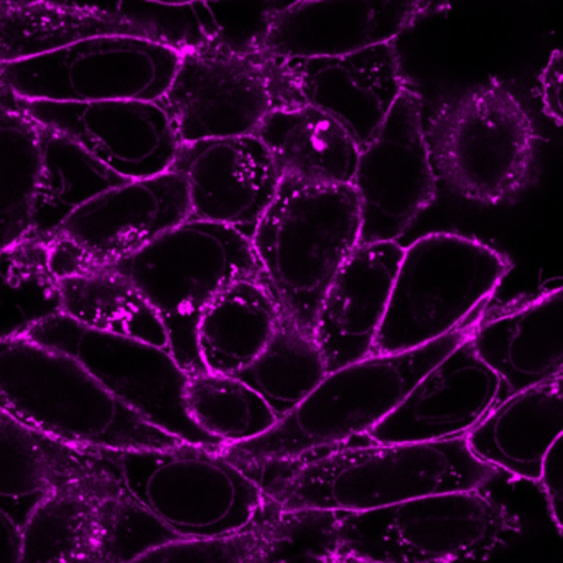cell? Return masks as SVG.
Returning <instances> with one entry per match:
<instances>
[{
  "label": "cell",
  "mask_w": 563,
  "mask_h": 563,
  "mask_svg": "<svg viewBox=\"0 0 563 563\" xmlns=\"http://www.w3.org/2000/svg\"><path fill=\"white\" fill-rule=\"evenodd\" d=\"M466 435L439 442L371 443L314 456L266 492L284 515L374 511L443 493L476 492L496 475Z\"/></svg>",
  "instance_id": "1"
},
{
  "label": "cell",
  "mask_w": 563,
  "mask_h": 563,
  "mask_svg": "<svg viewBox=\"0 0 563 563\" xmlns=\"http://www.w3.org/2000/svg\"><path fill=\"white\" fill-rule=\"evenodd\" d=\"M482 317L417 350L376 354L331 371L317 389L257 439L220 449L243 468L301 462L321 450L366 437L455 347Z\"/></svg>",
  "instance_id": "2"
},
{
  "label": "cell",
  "mask_w": 563,
  "mask_h": 563,
  "mask_svg": "<svg viewBox=\"0 0 563 563\" xmlns=\"http://www.w3.org/2000/svg\"><path fill=\"white\" fill-rule=\"evenodd\" d=\"M0 412L79 449L167 450L187 443L115 399L71 354L32 338L0 340Z\"/></svg>",
  "instance_id": "3"
},
{
  "label": "cell",
  "mask_w": 563,
  "mask_h": 563,
  "mask_svg": "<svg viewBox=\"0 0 563 563\" xmlns=\"http://www.w3.org/2000/svg\"><path fill=\"white\" fill-rule=\"evenodd\" d=\"M360 236V201L351 185L282 180L251 241L264 284L285 317L313 333L324 294Z\"/></svg>",
  "instance_id": "4"
},
{
  "label": "cell",
  "mask_w": 563,
  "mask_h": 563,
  "mask_svg": "<svg viewBox=\"0 0 563 563\" xmlns=\"http://www.w3.org/2000/svg\"><path fill=\"white\" fill-rule=\"evenodd\" d=\"M135 508L180 539H221L256 528L269 495L217 446L104 452Z\"/></svg>",
  "instance_id": "5"
},
{
  "label": "cell",
  "mask_w": 563,
  "mask_h": 563,
  "mask_svg": "<svg viewBox=\"0 0 563 563\" xmlns=\"http://www.w3.org/2000/svg\"><path fill=\"white\" fill-rule=\"evenodd\" d=\"M109 269L141 291L164 324L168 350L190 376L207 373L198 353L197 330L208 305L234 280L263 279L250 238L194 220Z\"/></svg>",
  "instance_id": "6"
},
{
  "label": "cell",
  "mask_w": 563,
  "mask_h": 563,
  "mask_svg": "<svg viewBox=\"0 0 563 563\" xmlns=\"http://www.w3.org/2000/svg\"><path fill=\"white\" fill-rule=\"evenodd\" d=\"M423 125L437 177L456 197L493 207L528 188L534 125L503 82L492 79L445 99Z\"/></svg>",
  "instance_id": "7"
},
{
  "label": "cell",
  "mask_w": 563,
  "mask_h": 563,
  "mask_svg": "<svg viewBox=\"0 0 563 563\" xmlns=\"http://www.w3.org/2000/svg\"><path fill=\"white\" fill-rule=\"evenodd\" d=\"M509 267L498 251L462 234L413 241L404 247L374 356L417 350L465 327Z\"/></svg>",
  "instance_id": "8"
},
{
  "label": "cell",
  "mask_w": 563,
  "mask_h": 563,
  "mask_svg": "<svg viewBox=\"0 0 563 563\" xmlns=\"http://www.w3.org/2000/svg\"><path fill=\"white\" fill-rule=\"evenodd\" d=\"M515 529L509 512L478 489L443 493L344 516L331 531V554L373 563L478 561Z\"/></svg>",
  "instance_id": "9"
},
{
  "label": "cell",
  "mask_w": 563,
  "mask_h": 563,
  "mask_svg": "<svg viewBox=\"0 0 563 563\" xmlns=\"http://www.w3.org/2000/svg\"><path fill=\"white\" fill-rule=\"evenodd\" d=\"M158 102L181 144L256 135L274 112L305 104L285 59L256 45L185 46L170 89Z\"/></svg>",
  "instance_id": "10"
},
{
  "label": "cell",
  "mask_w": 563,
  "mask_h": 563,
  "mask_svg": "<svg viewBox=\"0 0 563 563\" xmlns=\"http://www.w3.org/2000/svg\"><path fill=\"white\" fill-rule=\"evenodd\" d=\"M185 46L137 35H102L0 65V88L29 101H162Z\"/></svg>",
  "instance_id": "11"
},
{
  "label": "cell",
  "mask_w": 563,
  "mask_h": 563,
  "mask_svg": "<svg viewBox=\"0 0 563 563\" xmlns=\"http://www.w3.org/2000/svg\"><path fill=\"white\" fill-rule=\"evenodd\" d=\"M29 338L81 361L106 390L152 426L185 442L220 449L188 417L185 389L190 374L168 347L91 330L65 314L43 321Z\"/></svg>",
  "instance_id": "12"
},
{
  "label": "cell",
  "mask_w": 563,
  "mask_h": 563,
  "mask_svg": "<svg viewBox=\"0 0 563 563\" xmlns=\"http://www.w3.org/2000/svg\"><path fill=\"white\" fill-rule=\"evenodd\" d=\"M351 187L360 201V246L397 243L435 200L439 177L427 144L422 98L409 85L361 148Z\"/></svg>",
  "instance_id": "13"
},
{
  "label": "cell",
  "mask_w": 563,
  "mask_h": 563,
  "mask_svg": "<svg viewBox=\"0 0 563 563\" xmlns=\"http://www.w3.org/2000/svg\"><path fill=\"white\" fill-rule=\"evenodd\" d=\"M190 220L177 172L129 180L92 198L49 238L56 276L104 269Z\"/></svg>",
  "instance_id": "14"
},
{
  "label": "cell",
  "mask_w": 563,
  "mask_h": 563,
  "mask_svg": "<svg viewBox=\"0 0 563 563\" xmlns=\"http://www.w3.org/2000/svg\"><path fill=\"white\" fill-rule=\"evenodd\" d=\"M13 99L33 121L68 135L125 180L167 174L180 151L170 115L158 101L76 104Z\"/></svg>",
  "instance_id": "15"
},
{
  "label": "cell",
  "mask_w": 563,
  "mask_h": 563,
  "mask_svg": "<svg viewBox=\"0 0 563 563\" xmlns=\"http://www.w3.org/2000/svg\"><path fill=\"white\" fill-rule=\"evenodd\" d=\"M172 170L184 178L190 220L220 224L253 240L282 178L256 135L181 144Z\"/></svg>",
  "instance_id": "16"
},
{
  "label": "cell",
  "mask_w": 563,
  "mask_h": 563,
  "mask_svg": "<svg viewBox=\"0 0 563 563\" xmlns=\"http://www.w3.org/2000/svg\"><path fill=\"white\" fill-rule=\"evenodd\" d=\"M137 512L122 482L53 493L22 526L19 563L124 562Z\"/></svg>",
  "instance_id": "17"
},
{
  "label": "cell",
  "mask_w": 563,
  "mask_h": 563,
  "mask_svg": "<svg viewBox=\"0 0 563 563\" xmlns=\"http://www.w3.org/2000/svg\"><path fill=\"white\" fill-rule=\"evenodd\" d=\"M440 0H295L269 16L257 48L279 58H317L394 42Z\"/></svg>",
  "instance_id": "18"
},
{
  "label": "cell",
  "mask_w": 563,
  "mask_h": 563,
  "mask_svg": "<svg viewBox=\"0 0 563 563\" xmlns=\"http://www.w3.org/2000/svg\"><path fill=\"white\" fill-rule=\"evenodd\" d=\"M472 336L432 367L367 433L371 443L439 442L468 435L492 412L503 380L479 356Z\"/></svg>",
  "instance_id": "19"
},
{
  "label": "cell",
  "mask_w": 563,
  "mask_h": 563,
  "mask_svg": "<svg viewBox=\"0 0 563 563\" xmlns=\"http://www.w3.org/2000/svg\"><path fill=\"white\" fill-rule=\"evenodd\" d=\"M284 59L301 101L336 119L360 148L407 86L394 42L347 55Z\"/></svg>",
  "instance_id": "20"
},
{
  "label": "cell",
  "mask_w": 563,
  "mask_h": 563,
  "mask_svg": "<svg viewBox=\"0 0 563 563\" xmlns=\"http://www.w3.org/2000/svg\"><path fill=\"white\" fill-rule=\"evenodd\" d=\"M402 256L397 243L361 244L338 271L313 327L328 373L374 356Z\"/></svg>",
  "instance_id": "21"
},
{
  "label": "cell",
  "mask_w": 563,
  "mask_h": 563,
  "mask_svg": "<svg viewBox=\"0 0 563 563\" xmlns=\"http://www.w3.org/2000/svg\"><path fill=\"white\" fill-rule=\"evenodd\" d=\"M118 482L104 452L69 445L0 412V509L20 528L53 493Z\"/></svg>",
  "instance_id": "22"
},
{
  "label": "cell",
  "mask_w": 563,
  "mask_h": 563,
  "mask_svg": "<svg viewBox=\"0 0 563 563\" xmlns=\"http://www.w3.org/2000/svg\"><path fill=\"white\" fill-rule=\"evenodd\" d=\"M563 433V373L515 393L466 435L483 462L539 482L549 449Z\"/></svg>",
  "instance_id": "23"
},
{
  "label": "cell",
  "mask_w": 563,
  "mask_h": 563,
  "mask_svg": "<svg viewBox=\"0 0 563 563\" xmlns=\"http://www.w3.org/2000/svg\"><path fill=\"white\" fill-rule=\"evenodd\" d=\"M472 341L512 393L559 376L563 373V287L511 313L479 321Z\"/></svg>",
  "instance_id": "24"
},
{
  "label": "cell",
  "mask_w": 563,
  "mask_h": 563,
  "mask_svg": "<svg viewBox=\"0 0 563 563\" xmlns=\"http://www.w3.org/2000/svg\"><path fill=\"white\" fill-rule=\"evenodd\" d=\"M282 180L313 187L351 185L360 158V145L327 112L310 104L280 109L256 132Z\"/></svg>",
  "instance_id": "25"
},
{
  "label": "cell",
  "mask_w": 563,
  "mask_h": 563,
  "mask_svg": "<svg viewBox=\"0 0 563 563\" xmlns=\"http://www.w3.org/2000/svg\"><path fill=\"white\" fill-rule=\"evenodd\" d=\"M102 35L167 40L154 25L98 7L53 0H0V65L35 58Z\"/></svg>",
  "instance_id": "26"
},
{
  "label": "cell",
  "mask_w": 563,
  "mask_h": 563,
  "mask_svg": "<svg viewBox=\"0 0 563 563\" xmlns=\"http://www.w3.org/2000/svg\"><path fill=\"white\" fill-rule=\"evenodd\" d=\"M282 310L261 277L234 280L201 314L198 353L207 373L238 376L266 350Z\"/></svg>",
  "instance_id": "27"
},
{
  "label": "cell",
  "mask_w": 563,
  "mask_h": 563,
  "mask_svg": "<svg viewBox=\"0 0 563 563\" xmlns=\"http://www.w3.org/2000/svg\"><path fill=\"white\" fill-rule=\"evenodd\" d=\"M42 170L33 201L30 240H49L82 205L125 184L68 135L40 124Z\"/></svg>",
  "instance_id": "28"
},
{
  "label": "cell",
  "mask_w": 563,
  "mask_h": 563,
  "mask_svg": "<svg viewBox=\"0 0 563 563\" xmlns=\"http://www.w3.org/2000/svg\"><path fill=\"white\" fill-rule=\"evenodd\" d=\"M62 314L81 327L168 347L151 305L128 279L104 267L59 279Z\"/></svg>",
  "instance_id": "29"
},
{
  "label": "cell",
  "mask_w": 563,
  "mask_h": 563,
  "mask_svg": "<svg viewBox=\"0 0 563 563\" xmlns=\"http://www.w3.org/2000/svg\"><path fill=\"white\" fill-rule=\"evenodd\" d=\"M40 170V124L0 88V251L29 236Z\"/></svg>",
  "instance_id": "30"
},
{
  "label": "cell",
  "mask_w": 563,
  "mask_h": 563,
  "mask_svg": "<svg viewBox=\"0 0 563 563\" xmlns=\"http://www.w3.org/2000/svg\"><path fill=\"white\" fill-rule=\"evenodd\" d=\"M62 314L59 277L48 240H26L0 251V340L29 336Z\"/></svg>",
  "instance_id": "31"
},
{
  "label": "cell",
  "mask_w": 563,
  "mask_h": 563,
  "mask_svg": "<svg viewBox=\"0 0 563 563\" xmlns=\"http://www.w3.org/2000/svg\"><path fill=\"white\" fill-rule=\"evenodd\" d=\"M327 374V361L313 333L282 313L266 350L236 377L256 390L282 419L300 406Z\"/></svg>",
  "instance_id": "32"
},
{
  "label": "cell",
  "mask_w": 563,
  "mask_h": 563,
  "mask_svg": "<svg viewBox=\"0 0 563 563\" xmlns=\"http://www.w3.org/2000/svg\"><path fill=\"white\" fill-rule=\"evenodd\" d=\"M185 409L194 426L220 449L257 439L280 420L256 390L227 374L190 376Z\"/></svg>",
  "instance_id": "33"
},
{
  "label": "cell",
  "mask_w": 563,
  "mask_h": 563,
  "mask_svg": "<svg viewBox=\"0 0 563 563\" xmlns=\"http://www.w3.org/2000/svg\"><path fill=\"white\" fill-rule=\"evenodd\" d=\"M290 539L288 522H271L230 538L177 539L152 545L121 563H260Z\"/></svg>",
  "instance_id": "34"
},
{
  "label": "cell",
  "mask_w": 563,
  "mask_h": 563,
  "mask_svg": "<svg viewBox=\"0 0 563 563\" xmlns=\"http://www.w3.org/2000/svg\"><path fill=\"white\" fill-rule=\"evenodd\" d=\"M552 516L563 531V433L549 449L542 462L541 479Z\"/></svg>",
  "instance_id": "35"
},
{
  "label": "cell",
  "mask_w": 563,
  "mask_h": 563,
  "mask_svg": "<svg viewBox=\"0 0 563 563\" xmlns=\"http://www.w3.org/2000/svg\"><path fill=\"white\" fill-rule=\"evenodd\" d=\"M539 81L545 114L563 124V49L552 52Z\"/></svg>",
  "instance_id": "36"
},
{
  "label": "cell",
  "mask_w": 563,
  "mask_h": 563,
  "mask_svg": "<svg viewBox=\"0 0 563 563\" xmlns=\"http://www.w3.org/2000/svg\"><path fill=\"white\" fill-rule=\"evenodd\" d=\"M22 528L0 509V563H19Z\"/></svg>",
  "instance_id": "37"
},
{
  "label": "cell",
  "mask_w": 563,
  "mask_h": 563,
  "mask_svg": "<svg viewBox=\"0 0 563 563\" xmlns=\"http://www.w3.org/2000/svg\"><path fill=\"white\" fill-rule=\"evenodd\" d=\"M320 563H373L361 561V559L347 558V555L328 554Z\"/></svg>",
  "instance_id": "38"
},
{
  "label": "cell",
  "mask_w": 563,
  "mask_h": 563,
  "mask_svg": "<svg viewBox=\"0 0 563 563\" xmlns=\"http://www.w3.org/2000/svg\"><path fill=\"white\" fill-rule=\"evenodd\" d=\"M145 2L161 3V5H191V3L208 2V0H145Z\"/></svg>",
  "instance_id": "39"
},
{
  "label": "cell",
  "mask_w": 563,
  "mask_h": 563,
  "mask_svg": "<svg viewBox=\"0 0 563 563\" xmlns=\"http://www.w3.org/2000/svg\"><path fill=\"white\" fill-rule=\"evenodd\" d=\"M260 563H264V562H260Z\"/></svg>",
  "instance_id": "40"
}]
</instances>
